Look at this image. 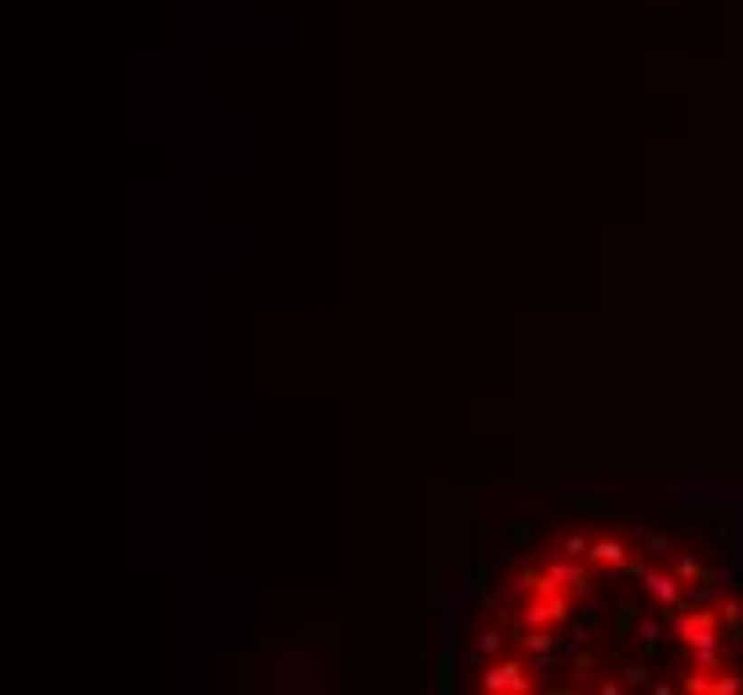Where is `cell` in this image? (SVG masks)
<instances>
[{
  "instance_id": "obj_1",
  "label": "cell",
  "mask_w": 743,
  "mask_h": 695,
  "mask_svg": "<svg viewBox=\"0 0 743 695\" xmlns=\"http://www.w3.org/2000/svg\"><path fill=\"white\" fill-rule=\"evenodd\" d=\"M481 685H487L492 695H524V690H529V674H524L519 663H487Z\"/></svg>"
},
{
  "instance_id": "obj_2",
  "label": "cell",
  "mask_w": 743,
  "mask_h": 695,
  "mask_svg": "<svg viewBox=\"0 0 743 695\" xmlns=\"http://www.w3.org/2000/svg\"><path fill=\"white\" fill-rule=\"evenodd\" d=\"M636 626H642V615H636V605L631 599H621L615 610H610V652H621L631 637H636Z\"/></svg>"
},
{
  "instance_id": "obj_3",
  "label": "cell",
  "mask_w": 743,
  "mask_h": 695,
  "mask_svg": "<svg viewBox=\"0 0 743 695\" xmlns=\"http://www.w3.org/2000/svg\"><path fill=\"white\" fill-rule=\"evenodd\" d=\"M599 626H605V610H599V605H583V615L572 621V632H567V652H577L583 642H594Z\"/></svg>"
},
{
  "instance_id": "obj_4",
  "label": "cell",
  "mask_w": 743,
  "mask_h": 695,
  "mask_svg": "<svg viewBox=\"0 0 743 695\" xmlns=\"http://www.w3.org/2000/svg\"><path fill=\"white\" fill-rule=\"evenodd\" d=\"M642 588H647V599H658L663 610H674V605H680V578H669V573H653V567H647Z\"/></svg>"
},
{
  "instance_id": "obj_5",
  "label": "cell",
  "mask_w": 743,
  "mask_h": 695,
  "mask_svg": "<svg viewBox=\"0 0 743 695\" xmlns=\"http://www.w3.org/2000/svg\"><path fill=\"white\" fill-rule=\"evenodd\" d=\"M572 562H577V557H572ZM572 562H557V567H551V583H557V588H572L577 599H588V594H594V583H588V573H583V567H572Z\"/></svg>"
},
{
  "instance_id": "obj_6",
  "label": "cell",
  "mask_w": 743,
  "mask_h": 695,
  "mask_svg": "<svg viewBox=\"0 0 743 695\" xmlns=\"http://www.w3.org/2000/svg\"><path fill=\"white\" fill-rule=\"evenodd\" d=\"M594 562H605V567H615V573H626V546L621 540H594Z\"/></svg>"
},
{
  "instance_id": "obj_7",
  "label": "cell",
  "mask_w": 743,
  "mask_h": 695,
  "mask_svg": "<svg viewBox=\"0 0 743 695\" xmlns=\"http://www.w3.org/2000/svg\"><path fill=\"white\" fill-rule=\"evenodd\" d=\"M722 626H728V642L743 652V605H738V599H728V605H722Z\"/></svg>"
},
{
  "instance_id": "obj_8",
  "label": "cell",
  "mask_w": 743,
  "mask_h": 695,
  "mask_svg": "<svg viewBox=\"0 0 743 695\" xmlns=\"http://www.w3.org/2000/svg\"><path fill=\"white\" fill-rule=\"evenodd\" d=\"M572 498H577V492H572ZM572 509H577V519H605V514H610V503H605L599 492H588V487H583V498H577Z\"/></svg>"
},
{
  "instance_id": "obj_9",
  "label": "cell",
  "mask_w": 743,
  "mask_h": 695,
  "mask_svg": "<svg viewBox=\"0 0 743 695\" xmlns=\"http://www.w3.org/2000/svg\"><path fill=\"white\" fill-rule=\"evenodd\" d=\"M642 551L658 562V557H674V540H669L663 529H642Z\"/></svg>"
},
{
  "instance_id": "obj_10",
  "label": "cell",
  "mask_w": 743,
  "mask_h": 695,
  "mask_svg": "<svg viewBox=\"0 0 743 695\" xmlns=\"http://www.w3.org/2000/svg\"><path fill=\"white\" fill-rule=\"evenodd\" d=\"M557 551H562V557H583V551H594V540H588L583 529H567V535L557 540Z\"/></svg>"
},
{
  "instance_id": "obj_11",
  "label": "cell",
  "mask_w": 743,
  "mask_h": 695,
  "mask_svg": "<svg viewBox=\"0 0 743 695\" xmlns=\"http://www.w3.org/2000/svg\"><path fill=\"white\" fill-rule=\"evenodd\" d=\"M690 647H695V663H700V669H711V663L722 658V642H717V637H706V642H690Z\"/></svg>"
},
{
  "instance_id": "obj_12",
  "label": "cell",
  "mask_w": 743,
  "mask_h": 695,
  "mask_svg": "<svg viewBox=\"0 0 743 695\" xmlns=\"http://www.w3.org/2000/svg\"><path fill=\"white\" fill-rule=\"evenodd\" d=\"M498 647H503V637H498V632H476V642H471V658H492Z\"/></svg>"
},
{
  "instance_id": "obj_13",
  "label": "cell",
  "mask_w": 743,
  "mask_h": 695,
  "mask_svg": "<svg viewBox=\"0 0 743 695\" xmlns=\"http://www.w3.org/2000/svg\"><path fill=\"white\" fill-rule=\"evenodd\" d=\"M738 690H743V674H722V680L706 685V695H738Z\"/></svg>"
},
{
  "instance_id": "obj_14",
  "label": "cell",
  "mask_w": 743,
  "mask_h": 695,
  "mask_svg": "<svg viewBox=\"0 0 743 695\" xmlns=\"http://www.w3.org/2000/svg\"><path fill=\"white\" fill-rule=\"evenodd\" d=\"M524 652H535V658H551V637H546V632H524Z\"/></svg>"
},
{
  "instance_id": "obj_15",
  "label": "cell",
  "mask_w": 743,
  "mask_h": 695,
  "mask_svg": "<svg viewBox=\"0 0 743 695\" xmlns=\"http://www.w3.org/2000/svg\"><path fill=\"white\" fill-rule=\"evenodd\" d=\"M588 674H594V652H572V680L588 685Z\"/></svg>"
},
{
  "instance_id": "obj_16",
  "label": "cell",
  "mask_w": 743,
  "mask_h": 695,
  "mask_svg": "<svg viewBox=\"0 0 743 695\" xmlns=\"http://www.w3.org/2000/svg\"><path fill=\"white\" fill-rule=\"evenodd\" d=\"M647 663H653V658H642V663H626V685H647V674H653Z\"/></svg>"
}]
</instances>
